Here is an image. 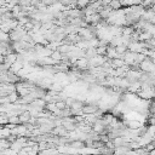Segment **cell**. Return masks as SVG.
Masks as SVG:
<instances>
[{
  "label": "cell",
  "instance_id": "cell-5",
  "mask_svg": "<svg viewBox=\"0 0 155 155\" xmlns=\"http://www.w3.org/2000/svg\"><path fill=\"white\" fill-rule=\"evenodd\" d=\"M133 33H134V29H133L132 27H130V25H127V27H125V28H121V34H122V35L131 36Z\"/></svg>",
  "mask_w": 155,
  "mask_h": 155
},
{
  "label": "cell",
  "instance_id": "cell-7",
  "mask_svg": "<svg viewBox=\"0 0 155 155\" xmlns=\"http://www.w3.org/2000/svg\"><path fill=\"white\" fill-rule=\"evenodd\" d=\"M7 99H8L10 103H16V102L18 101V93H17L16 91L8 93V94H7Z\"/></svg>",
  "mask_w": 155,
  "mask_h": 155
},
{
  "label": "cell",
  "instance_id": "cell-10",
  "mask_svg": "<svg viewBox=\"0 0 155 155\" xmlns=\"http://www.w3.org/2000/svg\"><path fill=\"white\" fill-rule=\"evenodd\" d=\"M140 126H142L140 121H134V120H130V121H128V127L132 128V130H137V128H139Z\"/></svg>",
  "mask_w": 155,
  "mask_h": 155
},
{
  "label": "cell",
  "instance_id": "cell-6",
  "mask_svg": "<svg viewBox=\"0 0 155 155\" xmlns=\"http://www.w3.org/2000/svg\"><path fill=\"white\" fill-rule=\"evenodd\" d=\"M50 57H51L54 62H57V63L62 61V53H61L59 51H57V50H56V51H52V53H51Z\"/></svg>",
  "mask_w": 155,
  "mask_h": 155
},
{
  "label": "cell",
  "instance_id": "cell-11",
  "mask_svg": "<svg viewBox=\"0 0 155 155\" xmlns=\"http://www.w3.org/2000/svg\"><path fill=\"white\" fill-rule=\"evenodd\" d=\"M69 147H73V148H75V149H80V148H82V147H85L84 145V142L82 140H71L70 142V145Z\"/></svg>",
  "mask_w": 155,
  "mask_h": 155
},
{
  "label": "cell",
  "instance_id": "cell-1",
  "mask_svg": "<svg viewBox=\"0 0 155 155\" xmlns=\"http://www.w3.org/2000/svg\"><path fill=\"white\" fill-rule=\"evenodd\" d=\"M138 65H139V68L142 69V71H145V73H154V63H153V58L145 57Z\"/></svg>",
  "mask_w": 155,
  "mask_h": 155
},
{
  "label": "cell",
  "instance_id": "cell-3",
  "mask_svg": "<svg viewBox=\"0 0 155 155\" xmlns=\"http://www.w3.org/2000/svg\"><path fill=\"white\" fill-rule=\"evenodd\" d=\"M81 110L85 114H93V113H96L98 110V107H97V104L96 105H84Z\"/></svg>",
  "mask_w": 155,
  "mask_h": 155
},
{
  "label": "cell",
  "instance_id": "cell-13",
  "mask_svg": "<svg viewBox=\"0 0 155 155\" xmlns=\"http://www.w3.org/2000/svg\"><path fill=\"white\" fill-rule=\"evenodd\" d=\"M126 50H127V46H126V45H119V46L115 47V51H116L119 54H124V53L126 52Z\"/></svg>",
  "mask_w": 155,
  "mask_h": 155
},
{
  "label": "cell",
  "instance_id": "cell-2",
  "mask_svg": "<svg viewBox=\"0 0 155 155\" xmlns=\"http://www.w3.org/2000/svg\"><path fill=\"white\" fill-rule=\"evenodd\" d=\"M139 96L142 98H145V99H150L153 96H154V91H153V87H145V88H142V91L139 92Z\"/></svg>",
  "mask_w": 155,
  "mask_h": 155
},
{
  "label": "cell",
  "instance_id": "cell-14",
  "mask_svg": "<svg viewBox=\"0 0 155 155\" xmlns=\"http://www.w3.org/2000/svg\"><path fill=\"white\" fill-rule=\"evenodd\" d=\"M30 2H31V0H18L17 5H19L21 7H25V6H29Z\"/></svg>",
  "mask_w": 155,
  "mask_h": 155
},
{
  "label": "cell",
  "instance_id": "cell-12",
  "mask_svg": "<svg viewBox=\"0 0 155 155\" xmlns=\"http://www.w3.org/2000/svg\"><path fill=\"white\" fill-rule=\"evenodd\" d=\"M96 53L101 54V56H104L107 53V46H97L96 47Z\"/></svg>",
  "mask_w": 155,
  "mask_h": 155
},
{
  "label": "cell",
  "instance_id": "cell-8",
  "mask_svg": "<svg viewBox=\"0 0 155 155\" xmlns=\"http://www.w3.org/2000/svg\"><path fill=\"white\" fill-rule=\"evenodd\" d=\"M7 122H8V124H12V125L19 124V117H18V115H8V116H7Z\"/></svg>",
  "mask_w": 155,
  "mask_h": 155
},
{
  "label": "cell",
  "instance_id": "cell-9",
  "mask_svg": "<svg viewBox=\"0 0 155 155\" xmlns=\"http://www.w3.org/2000/svg\"><path fill=\"white\" fill-rule=\"evenodd\" d=\"M109 7H110L111 10H119V8H121L122 6H121V4H120V0H111V1L109 2Z\"/></svg>",
  "mask_w": 155,
  "mask_h": 155
},
{
  "label": "cell",
  "instance_id": "cell-4",
  "mask_svg": "<svg viewBox=\"0 0 155 155\" xmlns=\"http://www.w3.org/2000/svg\"><path fill=\"white\" fill-rule=\"evenodd\" d=\"M125 65V61L122 58H113L111 59V68H120Z\"/></svg>",
  "mask_w": 155,
  "mask_h": 155
}]
</instances>
